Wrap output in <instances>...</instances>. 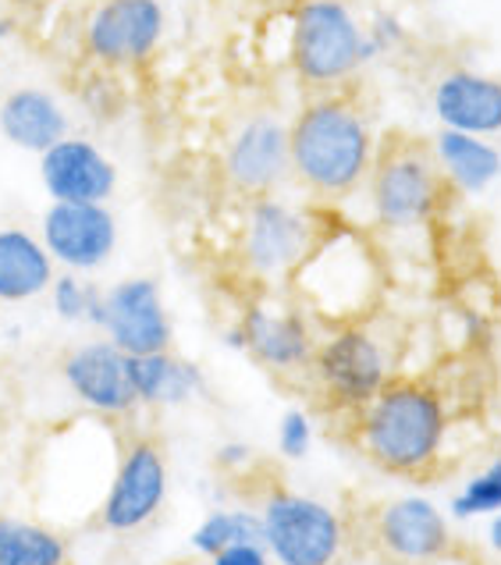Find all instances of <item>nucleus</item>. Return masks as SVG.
Here are the masks:
<instances>
[{
	"mask_svg": "<svg viewBox=\"0 0 501 565\" xmlns=\"http://www.w3.org/2000/svg\"><path fill=\"white\" fill-rule=\"evenodd\" d=\"M374 157V125L342 93L310 96L288 121L292 182L317 203H342L360 192Z\"/></svg>",
	"mask_w": 501,
	"mask_h": 565,
	"instance_id": "nucleus-1",
	"label": "nucleus"
},
{
	"mask_svg": "<svg viewBox=\"0 0 501 565\" xmlns=\"http://www.w3.org/2000/svg\"><path fill=\"white\" fill-rule=\"evenodd\" d=\"M448 434V402L424 377H392L352 416L355 448L392 477L430 473L445 456Z\"/></svg>",
	"mask_w": 501,
	"mask_h": 565,
	"instance_id": "nucleus-2",
	"label": "nucleus"
},
{
	"mask_svg": "<svg viewBox=\"0 0 501 565\" xmlns=\"http://www.w3.org/2000/svg\"><path fill=\"white\" fill-rule=\"evenodd\" d=\"M288 285L296 288V302L320 324L363 320L381 285L377 253L349 224H320L317 242Z\"/></svg>",
	"mask_w": 501,
	"mask_h": 565,
	"instance_id": "nucleus-3",
	"label": "nucleus"
},
{
	"mask_svg": "<svg viewBox=\"0 0 501 565\" xmlns=\"http://www.w3.org/2000/svg\"><path fill=\"white\" fill-rule=\"evenodd\" d=\"M448 182L430 147L416 139H392L377 147L366 174V200L377 228L416 232L441 214Z\"/></svg>",
	"mask_w": 501,
	"mask_h": 565,
	"instance_id": "nucleus-4",
	"label": "nucleus"
},
{
	"mask_svg": "<svg viewBox=\"0 0 501 565\" xmlns=\"http://www.w3.org/2000/svg\"><path fill=\"white\" fill-rule=\"evenodd\" d=\"M288 61L313 93H334L366 68L363 22L345 0H296Z\"/></svg>",
	"mask_w": 501,
	"mask_h": 565,
	"instance_id": "nucleus-5",
	"label": "nucleus"
},
{
	"mask_svg": "<svg viewBox=\"0 0 501 565\" xmlns=\"http://www.w3.org/2000/svg\"><path fill=\"white\" fill-rule=\"evenodd\" d=\"M310 377L317 384L324 406L345 413L349 419L360 413L381 387L392 381V352L381 334L366 320L331 324L317 338V352L310 363Z\"/></svg>",
	"mask_w": 501,
	"mask_h": 565,
	"instance_id": "nucleus-6",
	"label": "nucleus"
},
{
	"mask_svg": "<svg viewBox=\"0 0 501 565\" xmlns=\"http://www.w3.org/2000/svg\"><path fill=\"white\" fill-rule=\"evenodd\" d=\"M256 512L274 565H338L345 552L342 515L320 498L270 488Z\"/></svg>",
	"mask_w": 501,
	"mask_h": 565,
	"instance_id": "nucleus-7",
	"label": "nucleus"
},
{
	"mask_svg": "<svg viewBox=\"0 0 501 565\" xmlns=\"http://www.w3.org/2000/svg\"><path fill=\"white\" fill-rule=\"evenodd\" d=\"M320 232V217L296 203L274 196H256L246 203L238 232V260L256 281H288L302 264Z\"/></svg>",
	"mask_w": 501,
	"mask_h": 565,
	"instance_id": "nucleus-8",
	"label": "nucleus"
},
{
	"mask_svg": "<svg viewBox=\"0 0 501 565\" xmlns=\"http://www.w3.org/2000/svg\"><path fill=\"white\" fill-rule=\"evenodd\" d=\"M235 328L242 338V352L270 374L292 377L310 370L320 334L313 328V317L299 302L260 296L242 310Z\"/></svg>",
	"mask_w": 501,
	"mask_h": 565,
	"instance_id": "nucleus-9",
	"label": "nucleus"
},
{
	"mask_svg": "<svg viewBox=\"0 0 501 565\" xmlns=\"http://www.w3.org/2000/svg\"><path fill=\"white\" fill-rule=\"evenodd\" d=\"M168 32L160 0H100L83 22V51L100 68H132L153 57Z\"/></svg>",
	"mask_w": 501,
	"mask_h": 565,
	"instance_id": "nucleus-10",
	"label": "nucleus"
},
{
	"mask_svg": "<svg viewBox=\"0 0 501 565\" xmlns=\"http://www.w3.org/2000/svg\"><path fill=\"white\" fill-rule=\"evenodd\" d=\"M168 502V456L153 438L128 441L100 502V526L136 534Z\"/></svg>",
	"mask_w": 501,
	"mask_h": 565,
	"instance_id": "nucleus-11",
	"label": "nucleus"
},
{
	"mask_svg": "<svg viewBox=\"0 0 501 565\" xmlns=\"http://www.w3.org/2000/svg\"><path fill=\"white\" fill-rule=\"evenodd\" d=\"M36 235L61 270L93 274L115 256L121 232L107 203H51Z\"/></svg>",
	"mask_w": 501,
	"mask_h": 565,
	"instance_id": "nucleus-12",
	"label": "nucleus"
},
{
	"mask_svg": "<svg viewBox=\"0 0 501 565\" xmlns=\"http://www.w3.org/2000/svg\"><path fill=\"white\" fill-rule=\"evenodd\" d=\"M292 179V160H288V121L274 115H253L242 121L228 147H224V182L238 196H274Z\"/></svg>",
	"mask_w": 501,
	"mask_h": 565,
	"instance_id": "nucleus-13",
	"label": "nucleus"
},
{
	"mask_svg": "<svg viewBox=\"0 0 501 565\" xmlns=\"http://www.w3.org/2000/svg\"><path fill=\"white\" fill-rule=\"evenodd\" d=\"M100 331L125 356H147V352L171 349V313L153 278H121L104 292Z\"/></svg>",
	"mask_w": 501,
	"mask_h": 565,
	"instance_id": "nucleus-14",
	"label": "nucleus"
},
{
	"mask_svg": "<svg viewBox=\"0 0 501 565\" xmlns=\"http://www.w3.org/2000/svg\"><path fill=\"white\" fill-rule=\"evenodd\" d=\"M374 541L398 565H430L451 552V520L424 494H402L374 515Z\"/></svg>",
	"mask_w": 501,
	"mask_h": 565,
	"instance_id": "nucleus-15",
	"label": "nucleus"
},
{
	"mask_svg": "<svg viewBox=\"0 0 501 565\" xmlns=\"http://www.w3.org/2000/svg\"><path fill=\"white\" fill-rule=\"evenodd\" d=\"M61 377L86 409L100 416L118 419L136 413L139 406L132 377H128V356L118 345H110L107 338L75 345L61 363Z\"/></svg>",
	"mask_w": 501,
	"mask_h": 565,
	"instance_id": "nucleus-16",
	"label": "nucleus"
},
{
	"mask_svg": "<svg viewBox=\"0 0 501 565\" xmlns=\"http://www.w3.org/2000/svg\"><path fill=\"white\" fill-rule=\"evenodd\" d=\"M40 182L51 203H107L118 189V164L93 139L64 136L40 153Z\"/></svg>",
	"mask_w": 501,
	"mask_h": 565,
	"instance_id": "nucleus-17",
	"label": "nucleus"
},
{
	"mask_svg": "<svg viewBox=\"0 0 501 565\" xmlns=\"http://www.w3.org/2000/svg\"><path fill=\"white\" fill-rule=\"evenodd\" d=\"M430 107L441 128L470 136H501V78L473 68H451L430 89Z\"/></svg>",
	"mask_w": 501,
	"mask_h": 565,
	"instance_id": "nucleus-18",
	"label": "nucleus"
},
{
	"mask_svg": "<svg viewBox=\"0 0 501 565\" xmlns=\"http://www.w3.org/2000/svg\"><path fill=\"white\" fill-rule=\"evenodd\" d=\"M0 136L14 150L40 157L64 136H72V121L68 110H64V104L51 89L19 86L0 100Z\"/></svg>",
	"mask_w": 501,
	"mask_h": 565,
	"instance_id": "nucleus-19",
	"label": "nucleus"
},
{
	"mask_svg": "<svg viewBox=\"0 0 501 565\" xmlns=\"http://www.w3.org/2000/svg\"><path fill=\"white\" fill-rule=\"evenodd\" d=\"M128 377H132L139 406L178 409L206 392V374L200 363H192L178 352H147V356H128Z\"/></svg>",
	"mask_w": 501,
	"mask_h": 565,
	"instance_id": "nucleus-20",
	"label": "nucleus"
},
{
	"mask_svg": "<svg viewBox=\"0 0 501 565\" xmlns=\"http://www.w3.org/2000/svg\"><path fill=\"white\" fill-rule=\"evenodd\" d=\"M57 264L29 228H0V302H29L51 288Z\"/></svg>",
	"mask_w": 501,
	"mask_h": 565,
	"instance_id": "nucleus-21",
	"label": "nucleus"
},
{
	"mask_svg": "<svg viewBox=\"0 0 501 565\" xmlns=\"http://www.w3.org/2000/svg\"><path fill=\"white\" fill-rule=\"evenodd\" d=\"M430 153L438 160L448 189L462 192V196H480L501 179V150L483 136L441 128L430 142Z\"/></svg>",
	"mask_w": 501,
	"mask_h": 565,
	"instance_id": "nucleus-22",
	"label": "nucleus"
},
{
	"mask_svg": "<svg viewBox=\"0 0 501 565\" xmlns=\"http://www.w3.org/2000/svg\"><path fill=\"white\" fill-rule=\"evenodd\" d=\"M68 544L57 530L19 520V515H0V565H64Z\"/></svg>",
	"mask_w": 501,
	"mask_h": 565,
	"instance_id": "nucleus-23",
	"label": "nucleus"
},
{
	"mask_svg": "<svg viewBox=\"0 0 501 565\" xmlns=\"http://www.w3.org/2000/svg\"><path fill=\"white\" fill-rule=\"evenodd\" d=\"M264 544V526H260V512L256 509H214L206 512L200 526L192 530V552H196L200 558H214L217 552H224V547L232 544Z\"/></svg>",
	"mask_w": 501,
	"mask_h": 565,
	"instance_id": "nucleus-24",
	"label": "nucleus"
},
{
	"mask_svg": "<svg viewBox=\"0 0 501 565\" xmlns=\"http://www.w3.org/2000/svg\"><path fill=\"white\" fill-rule=\"evenodd\" d=\"M51 306L54 313L64 320V324H93L100 328L104 317V288H96L93 281H86V274L75 270H61L51 281Z\"/></svg>",
	"mask_w": 501,
	"mask_h": 565,
	"instance_id": "nucleus-25",
	"label": "nucleus"
},
{
	"mask_svg": "<svg viewBox=\"0 0 501 565\" xmlns=\"http://www.w3.org/2000/svg\"><path fill=\"white\" fill-rule=\"evenodd\" d=\"M494 512H501V456L466 480L448 502V520H459V523L488 520Z\"/></svg>",
	"mask_w": 501,
	"mask_h": 565,
	"instance_id": "nucleus-26",
	"label": "nucleus"
},
{
	"mask_svg": "<svg viewBox=\"0 0 501 565\" xmlns=\"http://www.w3.org/2000/svg\"><path fill=\"white\" fill-rule=\"evenodd\" d=\"M406 40H409L406 22H402L395 11H377L374 19L363 25V57H366V64H374L377 57L398 51Z\"/></svg>",
	"mask_w": 501,
	"mask_h": 565,
	"instance_id": "nucleus-27",
	"label": "nucleus"
},
{
	"mask_svg": "<svg viewBox=\"0 0 501 565\" xmlns=\"http://www.w3.org/2000/svg\"><path fill=\"white\" fill-rule=\"evenodd\" d=\"M317 441V427L313 416L306 409H288L278 419V456L288 462H302L313 451Z\"/></svg>",
	"mask_w": 501,
	"mask_h": 565,
	"instance_id": "nucleus-28",
	"label": "nucleus"
},
{
	"mask_svg": "<svg viewBox=\"0 0 501 565\" xmlns=\"http://www.w3.org/2000/svg\"><path fill=\"white\" fill-rule=\"evenodd\" d=\"M210 565H274L270 555H267V547L264 544H232V547H224V552H217L214 558H210Z\"/></svg>",
	"mask_w": 501,
	"mask_h": 565,
	"instance_id": "nucleus-29",
	"label": "nucleus"
},
{
	"mask_svg": "<svg viewBox=\"0 0 501 565\" xmlns=\"http://www.w3.org/2000/svg\"><path fill=\"white\" fill-rule=\"evenodd\" d=\"M214 459H217V470H224V473H246L253 462V448L246 441H228L217 448Z\"/></svg>",
	"mask_w": 501,
	"mask_h": 565,
	"instance_id": "nucleus-30",
	"label": "nucleus"
},
{
	"mask_svg": "<svg viewBox=\"0 0 501 565\" xmlns=\"http://www.w3.org/2000/svg\"><path fill=\"white\" fill-rule=\"evenodd\" d=\"M488 544L501 555V512L488 515Z\"/></svg>",
	"mask_w": 501,
	"mask_h": 565,
	"instance_id": "nucleus-31",
	"label": "nucleus"
},
{
	"mask_svg": "<svg viewBox=\"0 0 501 565\" xmlns=\"http://www.w3.org/2000/svg\"><path fill=\"white\" fill-rule=\"evenodd\" d=\"M14 29H19V25H14V19H0V40H11Z\"/></svg>",
	"mask_w": 501,
	"mask_h": 565,
	"instance_id": "nucleus-32",
	"label": "nucleus"
},
{
	"mask_svg": "<svg viewBox=\"0 0 501 565\" xmlns=\"http://www.w3.org/2000/svg\"><path fill=\"white\" fill-rule=\"evenodd\" d=\"M8 4H11V8H32L36 0H8Z\"/></svg>",
	"mask_w": 501,
	"mask_h": 565,
	"instance_id": "nucleus-33",
	"label": "nucleus"
},
{
	"mask_svg": "<svg viewBox=\"0 0 501 565\" xmlns=\"http://www.w3.org/2000/svg\"><path fill=\"white\" fill-rule=\"evenodd\" d=\"M178 565H210V562H178Z\"/></svg>",
	"mask_w": 501,
	"mask_h": 565,
	"instance_id": "nucleus-34",
	"label": "nucleus"
}]
</instances>
